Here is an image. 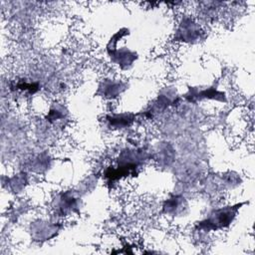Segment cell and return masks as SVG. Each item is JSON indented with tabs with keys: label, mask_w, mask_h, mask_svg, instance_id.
<instances>
[{
	"label": "cell",
	"mask_w": 255,
	"mask_h": 255,
	"mask_svg": "<svg viewBox=\"0 0 255 255\" xmlns=\"http://www.w3.org/2000/svg\"><path fill=\"white\" fill-rule=\"evenodd\" d=\"M246 202L226 205L211 210L205 218L197 222L195 228L200 231H217L228 227L236 218L241 206Z\"/></svg>",
	"instance_id": "cell-2"
},
{
	"label": "cell",
	"mask_w": 255,
	"mask_h": 255,
	"mask_svg": "<svg viewBox=\"0 0 255 255\" xmlns=\"http://www.w3.org/2000/svg\"><path fill=\"white\" fill-rule=\"evenodd\" d=\"M187 209H188L187 201L182 195H171L164 201L162 205L163 212L173 217L184 216Z\"/></svg>",
	"instance_id": "cell-9"
},
{
	"label": "cell",
	"mask_w": 255,
	"mask_h": 255,
	"mask_svg": "<svg viewBox=\"0 0 255 255\" xmlns=\"http://www.w3.org/2000/svg\"><path fill=\"white\" fill-rule=\"evenodd\" d=\"M128 34L129 30L128 28H121L110 38L106 46V52L110 61L123 71L130 69L138 58L135 51H131L126 47L118 48L119 41Z\"/></svg>",
	"instance_id": "cell-3"
},
{
	"label": "cell",
	"mask_w": 255,
	"mask_h": 255,
	"mask_svg": "<svg viewBox=\"0 0 255 255\" xmlns=\"http://www.w3.org/2000/svg\"><path fill=\"white\" fill-rule=\"evenodd\" d=\"M201 35L200 25L190 16H183L175 30L173 39L183 43H195L201 38Z\"/></svg>",
	"instance_id": "cell-5"
},
{
	"label": "cell",
	"mask_w": 255,
	"mask_h": 255,
	"mask_svg": "<svg viewBox=\"0 0 255 255\" xmlns=\"http://www.w3.org/2000/svg\"><path fill=\"white\" fill-rule=\"evenodd\" d=\"M136 115L133 113L110 114L106 116V121L109 127L113 129H123L130 127L135 121Z\"/></svg>",
	"instance_id": "cell-10"
},
{
	"label": "cell",
	"mask_w": 255,
	"mask_h": 255,
	"mask_svg": "<svg viewBox=\"0 0 255 255\" xmlns=\"http://www.w3.org/2000/svg\"><path fill=\"white\" fill-rule=\"evenodd\" d=\"M64 117H65L64 107L60 106L59 104H56L50 108V111H49L46 119L50 123H55L56 121L64 119Z\"/></svg>",
	"instance_id": "cell-12"
},
{
	"label": "cell",
	"mask_w": 255,
	"mask_h": 255,
	"mask_svg": "<svg viewBox=\"0 0 255 255\" xmlns=\"http://www.w3.org/2000/svg\"><path fill=\"white\" fill-rule=\"evenodd\" d=\"M127 89L128 84L122 80L105 79L99 84L96 94L104 99L113 100L118 98Z\"/></svg>",
	"instance_id": "cell-8"
},
{
	"label": "cell",
	"mask_w": 255,
	"mask_h": 255,
	"mask_svg": "<svg viewBox=\"0 0 255 255\" xmlns=\"http://www.w3.org/2000/svg\"><path fill=\"white\" fill-rule=\"evenodd\" d=\"M81 205L82 200L75 190L63 191L54 200V210L60 216L79 213Z\"/></svg>",
	"instance_id": "cell-4"
},
{
	"label": "cell",
	"mask_w": 255,
	"mask_h": 255,
	"mask_svg": "<svg viewBox=\"0 0 255 255\" xmlns=\"http://www.w3.org/2000/svg\"><path fill=\"white\" fill-rule=\"evenodd\" d=\"M15 87H16V89L28 92L30 94H35L39 90V84L29 83V82H26V81H21V82L17 83V85Z\"/></svg>",
	"instance_id": "cell-13"
},
{
	"label": "cell",
	"mask_w": 255,
	"mask_h": 255,
	"mask_svg": "<svg viewBox=\"0 0 255 255\" xmlns=\"http://www.w3.org/2000/svg\"><path fill=\"white\" fill-rule=\"evenodd\" d=\"M148 157V152L143 148H127L120 153L117 167L107 168L105 177L109 182H114L128 175H135Z\"/></svg>",
	"instance_id": "cell-1"
},
{
	"label": "cell",
	"mask_w": 255,
	"mask_h": 255,
	"mask_svg": "<svg viewBox=\"0 0 255 255\" xmlns=\"http://www.w3.org/2000/svg\"><path fill=\"white\" fill-rule=\"evenodd\" d=\"M184 99L189 103H196L203 100H214L217 102H226V95L224 92L218 91L216 86L199 88V87H189L187 93L184 95Z\"/></svg>",
	"instance_id": "cell-6"
},
{
	"label": "cell",
	"mask_w": 255,
	"mask_h": 255,
	"mask_svg": "<svg viewBox=\"0 0 255 255\" xmlns=\"http://www.w3.org/2000/svg\"><path fill=\"white\" fill-rule=\"evenodd\" d=\"M7 187L13 192H19L21 191L25 185L27 184V174L26 172H20L18 174H15L13 177L7 178Z\"/></svg>",
	"instance_id": "cell-11"
},
{
	"label": "cell",
	"mask_w": 255,
	"mask_h": 255,
	"mask_svg": "<svg viewBox=\"0 0 255 255\" xmlns=\"http://www.w3.org/2000/svg\"><path fill=\"white\" fill-rule=\"evenodd\" d=\"M60 229L57 222H50L47 220H38L31 224L30 233L35 241H46L55 237Z\"/></svg>",
	"instance_id": "cell-7"
}]
</instances>
